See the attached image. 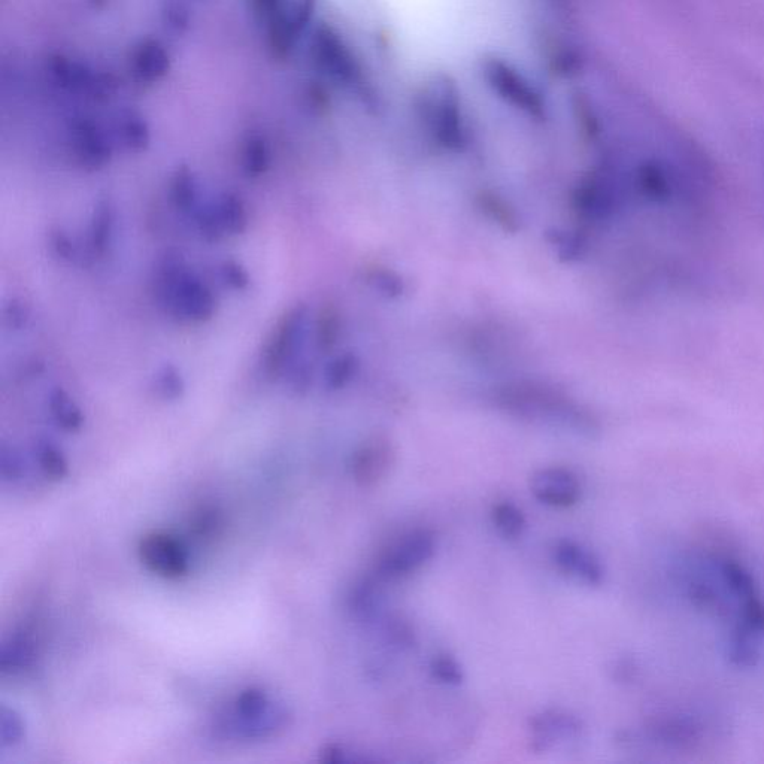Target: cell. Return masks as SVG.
I'll list each match as a JSON object with an SVG mask.
<instances>
[{
  "label": "cell",
  "instance_id": "obj_1",
  "mask_svg": "<svg viewBox=\"0 0 764 764\" xmlns=\"http://www.w3.org/2000/svg\"><path fill=\"white\" fill-rule=\"evenodd\" d=\"M290 723L286 705L274 702L263 688L250 687L236 696L232 708L215 718L212 732L223 741H266L286 732Z\"/></svg>",
  "mask_w": 764,
  "mask_h": 764
},
{
  "label": "cell",
  "instance_id": "obj_2",
  "mask_svg": "<svg viewBox=\"0 0 764 764\" xmlns=\"http://www.w3.org/2000/svg\"><path fill=\"white\" fill-rule=\"evenodd\" d=\"M156 296L166 312L184 321H205L215 312V297L206 284L187 271L177 257H166L159 268Z\"/></svg>",
  "mask_w": 764,
  "mask_h": 764
},
{
  "label": "cell",
  "instance_id": "obj_3",
  "mask_svg": "<svg viewBox=\"0 0 764 764\" xmlns=\"http://www.w3.org/2000/svg\"><path fill=\"white\" fill-rule=\"evenodd\" d=\"M435 553L436 538L433 532L427 529L412 530L382 551L374 573L381 581L406 578L427 565Z\"/></svg>",
  "mask_w": 764,
  "mask_h": 764
},
{
  "label": "cell",
  "instance_id": "obj_4",
  "mask_svg": "<svg viewBox=\"0 0 764 764\" xmlns=\"http://www.w3.org/2000/svg\"><path fill=\"white\" fill-rule=\"evenodd\" d=\"M138 553L145 568L162 578L181 579L189 575V553L183 542L169 533L151 532L142 536Z\"/></svg>",
  "mask_w": 764,
  "mask_h": 764
},
{
  "label": "cell",
  "instance_id": "obj_5",
  "mask_svg": "<svg viewBox=\"0 0 764 764\" xmlns=\"http://www.w3.org/2000/svg\"><path fill=\"white\" fill-rule=\"evenodd\" d=\"M584 726L572 712L547 709L530 718V745L535 753H547L563 742L576 741Z\"/></svg>",
  "mask_w": 764,
  "mask_h": 764
},
{
  "label": "cell",
  "instance_id": "obj_6",
  "mask_svg": "<svg viewBox=\"0 0 764 764\" xmlns=\"http://www.w3.org/2000/svg\"><path fill=\"white\" fill-rule=\"evenodd\" d=\"M396 451L390 441L374 438L366 442L351 459V477L362 488L381 485L393 471Z\"/></svg>",
  "mask_w": 764,
  "mask_h": 764
},
{
  "label": "cell",
  "instance_id": "obj_7",
  "mask_svg": "<svg viewBox=\"0 0 764 764\" xmlns=\"http://www.w3.org/2000/svg\"><path fill=\"white\" fill-rule=\"evenodd\" d=\"M530 491L544 505L566 509L581 500L582 485L569 469L547 468L532 475Z\"/></svg>",
  "mask_w": 764,
  "mask_h": 764
},
{
  "label": "cell",
  "instance_id": "obj_8",
  "mask_svg": "<svg viewBox=\"0 0 764 764\" xmlns=\"http://www.w3.org/2000/svg\"><path fill=\"white\" fill-rule=\"evenodd\" d=\"M553 562L560 572L588 587H599L605 581V569L596 554L571 539L556 542Z\"/></svg>",
  "mask_w": 764,
  "mask_h": 764
},
{
  "label": "cell",
  "instance_id": "obj_9",
  "mask_svg": "<svg viewBox=\"0 0 764 764\" xmlns=\"http://www.w3.org/2000/svg\"><path fill=\"white\" fill-rule=\"evenodd\" d=\"M197 224L200 232L208 239L236 235L247 229V209L238 197L224 196L209 208L197 212Z\"/></svg>",
  "mask_w": 764,
  "mask_h": 764
},
{
  "label": "cell",
  "instance_id": "obj_10",
  "mask_svg": "<svg viewBox=\"0 0 764 764\" xmlns=\"http://www.w3.org/2000/svg\"><path fill=\"white\" fill-rule=\"evenodd\" d=\"M303 321H305V312L297 308L288 312L286 317L278 323L271 341L268 342L265 359H263L268 377L278 378L286 369L287 363L290 362L296 350L297 339L300 338V332L303 329Z\"/></svg>",
  "mask_w": 764,
  "mask_h": 764
},
{
  "label": "cell",
  "instance_id": "obj_11",
  "mask_svg": "<svg viewBox=\"0 0 764 764\" xmlns=\"http://www.w3.org/2000/svg\"><path fill=\"white\" fill-rule=\"evenodd\" d=\"M491 84L494 89L509 102L515 103L521 109H526L530 114L538 115L542 111V99L536 90L524 80L517 71H512L509 66L499 62H491L487 68Z\"/></svg>",
  "mask_w": 764,
  "mask_h": 764
},
{
  "label": "cell",
  "instance_id": "obj_12",
  "mask_svg": "<svg viewBox=\"0 0 764 764\" xmlns=\"http://www.w3.org/2000/svg\"><path fill=\"white\" fill-rule=\"evenodd\" d=\"M381 579L377 575L365 576L351 587L348 593V609L360 621H371L381 608Z\"/></svg>",
  "mask_w": 764,
  "mask_h": 764
},
{
  "label": "cell",
  "instance_id": "obj_13",
  "mask_svg": "<svg viewBox=\"0 0 764 764\" xmlns=\"http://www.w3.org/2000/svg\"><path fill=\"white\" fill-rule=\"evenodd\" d=\"M36 662V642L29 633H18L3 642L0 669L3 673H21Z\"/></svg>",
  "mask_w": 764,
  "mask_h": 764
},
{
  "label": "cell",
  "instance_id": "obj_14",
  "mask_svg": "<svg viewBox=\"0 0 764 764\" xmlns=\"http://www.w3.org/2000/svg\"><path fill=\"white\" fill-rule=\"evenodd\" d=\"M650 730L654 741L672 745V747H685L700 738L699 726L688 718L657 720Z\"/></svg>",
  "mask_w": 764,
  "mask_h": 764
},
{
  "label": "cell",
  "instance_id": "obj_15",
  "mask_svg": "<svg viewBox=\"0 0 764 764\" xmlns=\"http://www.w3.org/2000/svg\"><path fill=\"white\" fill-rule=\"evenodd\" d=\"M754 633L744 627L736 626L727 645V659L730 665L739 669H751L760 660L759 648L754 644Z\"/></svg>",
  "mask_w": 764,
  "mask_h": 764
},
{
  "label": "cell",
  "instance_id": "obj_16",
  "mask_svg": "<svg viewBox=\"0 0 764 764\" xmlns=\"http://www.w3.org/2000/svg\"><path fill=\"white\" fill-rule=\"evenodd\" d=\"M490 515L491 523L503 538H520L526 529V515L514 502H509V500L494 503Z\"/></svg>",
  "mask_w": 764,
  "mask_h": 764
},
{
  "label": "cell",
  "instance_id": "obj_17",
  "mask_svg": "<svg viewBox=\"0 0 764 764\" xmlns=\"http://www.w3.org/2000/svg\"><path fill=\"white\" fill-rule=\"evenodd\" d=\"M241 168L248 177H260L271 165L268 142L260 136H250L241 147Z\"/></svg>",
  "mask_w": 764,
  "mask_h": 764
},
{
  "label": "cell",
  "instance_id": "obj_18",
  "mask_svg": "<svg viewBox=\"0 0 764 764\" xmlns=\"http://www.w3.org/2000/svg\"><path fill=\"white\" fill-rule=\"evenodd\" d=\"M50 409L57 426L62 427L66 432H80L84 424L83 411L65 391H53L50 397Z\"/></svg>",
  "mask_w": 764,
  "mask_h": 764
},
{
  "label": "cell",
  "instance_id": "obj_19",
  "mask_svg": "<svg viewBox=\"0 0 764 764\" xmlns=\"http://www.w3.org/2000/svg\"><path fill=\"white\" fill-rule=\"evenodd\" d=\"M721 576H723L724 584L729 587V590L735 594L739 599H748V597L757 596V585L754 581V576L751 575L748 569L739 565L738 562L733 560H726L721 565Z\"/></svg>",
  "mask_w": 764,
  "mask_h": 764
},
{
  "label": "cell",
  "instance_id": "obj_20",
  "mask_svg": "<svg viewBox=\"0 0 764 764\" xmlns=\"http://www.w3.org/2000/svg\"><path fill=\"white\" fill-rule=\"evenodd\" d=\"M36 459H38L39 468L44 472L45 477L53 481H62L68 475V462L62 451L51 444L50 441H41L36 447Z\"/></svg>",
  "mask_w": 764,
  "mask_h": 764
},
{
  "label": "cell",
  "instance_id": "obj_21",
  "mask_svg": "<svg viewBox=\"0 0 764 764\" xmlns=\"http://www.w3.org/2000/svg\"><path fill=\"white\" fill-rule=\"evenodd\" d=\"M171 194L172 203L177 206L181 211H189L196 203V183H194L193 175L190 174L189 169L183 168L174 175L171 180Z\"/></svg>",
  "mask_w": 764,
  "mask_h": 764
},
{
  "label": "cell",
  "instance_id": "obj_22",
  "mask_svg": "<svg viewBox=\"0 0 764 764\" xmlns=\"http://www.w3.org/2000/svg\"><path fill=\"white\" fill-rule=\"evenodd\" d=\"M430 675L445 685H460L465 679L462 666L450 654H438L430 662Z\"/></svg>",
  "mask_w": 764,
  "mask_h": 764
},
{
  "label": "cell",
  "instance_id": "obj_23",
  "mask_svg": "<svg viewBox=\"0 0 764 764\" xmlns=\"http://www.w3.org/2000/svg\"><path fill=\"white\" fill-rule=\"evenodd\" d=\"M24 721L15 709L2 706L0 711V744L3 748L14 747L24 738Z\"/></svg>",
  "mask_w": 764,
  "mask_h": 764
},
{
  "label": "cell",
  "instance_id": "obj_24",
  "mask_svg": "<svg viewBox=\"0 0 764 764\" xmlns=\"http://www.w3.org/2000/svg\"><path fill=\"white\" fill-rule=\"evenodd\" d=\"M112 214L109 211L108 206L102 205L97 209L95 220L92 224V232H90V244H92L93 253L103 256L106 248L109 245V239L112 235Z\"/></svg>",
  "mask_w": 764,
  "mask_h": 764
},
{
  "label": "cell",
  "instance_id": "obj_25",
  "mask_svg": "<svg viewBox=\"0 0 764 764\" xmlns=\"http://www.w3.org/2000/svg\"><path fill=\"white\" fill-rule=\"evenodd\" d=\"M739 626L754 635L764 633V602L757 596L742 600L741 620Z\"/></svg>",
  "mask_w": 764,
  "mask_h": 764
},
{
  "label": "cell",
  "instance_id": "obj_26",
  "mask_svg": "<svg viewBox=\"0 0 764 764\" xmlns=\"http://www.w3.org/2000/svg\"><path fill=\"white\" fill-rule=\"evenodd\" d=\"M154 393L160 397V399L174 400L183 396L184 381L181 375L178 374L177 369L169 368L163 369L156 380H154Z\"/></svg>",
  "mask_w": 764,
  "mask_h": 764
},
{
  "label": "cell",
  "instance_id": "obj_27",
  "mask_svg": "<svg viewBox=\"0 0 764 764\" xmlns=\"http://www.w3.org/2000/svg\"><path fill=\"white\" fill-rule=\"evenodd\" d=\"M385 636L391 644L399 648H411L415 644V633L411 624L402 618L394 617L385 623Z\"/></svg>",
  "mask_w": 764,
  "mask_h": 764
},
{
  "label": "cell",
  "instance_id": "obj_28",
  "mask_svg": "<svg viewBox=\"0 0 764 764\" xmlns=\"http://www.w3.org/2000/svg\"><path fill=\"white\" fill-rule=\"evenodd\" d=\"M688 597L696 608L705 609V611H712L718 606V596L715 594L714 588L706 582H691L690 587H688Z\"/></svg>",
  "mask_w": 764,
  "mask_h": 764
},
{
  "label": "cell",
  "instance_id": "obj_29",
  "mask_svg": "<svg viewBox=\"0 0 764 764\" xmlns=\"http://www.w3.org/2000/svg\"><path fill=\"white\" fill-rule=\"evenodd\" d=\"M218 275L221 280L226 283V286L235 288V290H244L250 286V275H248L247 269L242 268L236 262H226L218 269Z\"/></svg>",
  "mask_w": 764,
  "mask_h": 764
},
{
  "label": "cell",
  "instance_id": "obj_30",
  "mask_svg": "<svg viewBox=\"0 0 764 764\" xmlns=\"http://www.w3.org/2000/svg\"><path fill=\"white\" fill-rule=\"evenodd\" d=\"M0 471L5 481H18L23 477V460L14 450L3 447L0 453Z\"/></svg>",
  "mask_w": 764,
  "mask_h": 764
},
{
  "label": "cell",
  "instance_id": "obj_31",
  "mask_svg": "<svg viewBox=\"0 0 764 764\" xmlns=\"http://www.w3.org/2000/svg\"><path fill=\"white\" fill-rule=\"evenodd\" d=\"M320 762L329 764L362 763L359 757L353 756V751L341 744H327L321 748Z\"/></svg>",
  "mask_w": 764,
  "mask_h": 764
},
{
  "label": "cell",
  "instance_id": "obj_32",
  "mask_svg": "<svg viewBox=\"0 0 764 764\" xmlns=\"http://www.w3.org/2000/svg\"><path fill=\"white\" fill-rule=\"evenodd\" d=\"M51 244H53L54 251H56L59 256H62L63 259H80V251H78L77 245L71 241L69 236L63 235V233H57V235L53 236V242H51Z\"/></svg>",
  "mask_w": 764,
  "mask_h": 764
},
{
  "label": "cell",
  "instance_id": "obj_33",
  "mask_svg": "<svg viewBox=\"0 0 764 764\" xmlns=\"http://www.w3.org/2000/svg\"><path fill=\"white\" fill-rule=\"evenodd\" d=\"M635 672L636 666L630 660H620L614 668V676L620 681H630L635 678Z\"/></svg>",
  "mask_w": 764,
  "mask_h": 764
}]
</instances>
